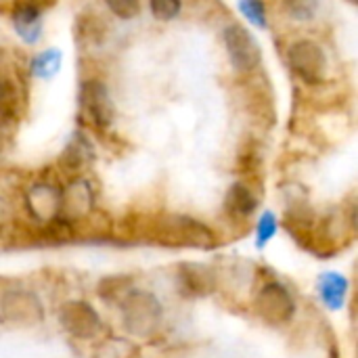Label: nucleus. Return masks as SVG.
Returning <instances> with one entry per match:
<instances>
[{
  "instance_id": "22",
  "label": "nucleus",
  "mask_w": 358,
  "mask_h": 358,
  "mask_svg": "<svg viewBox=\"0 0 358 358\" xmlns=\"http://www.w3.org/2000/svg\"><path fill=\"white\" fill-rule=\"evenodd\" d=\"M348 2H352V4H357L358 0H348Z\"/></svg>"
},
{
  "instance_id": "21",
  "label": "nucleus",
  "mask_w": 358,
  "mask_h": 358,
  "mask_svg": "<svg viewBox=\"0 0 358 358\" xmlns=\"http://www.w3.org/2000/svg\"><path fill=\"white\" fill-rule=\"evenodd\" d=\"M105 4L120 19H134L141 13V0H105Z\"/></svg>"
},
{
  "instance_id": "11",
  "label": "nucleus",
  "mask_w": 358,
  "mask_h": 358,
  "mask_svg": "<svg viewBox=\"0 0 358 358\" xmlns=\"http://www.w3.org/2000/svg\"><path fill=\"white\" fill-rule=\"evenodd\" d=\"M90 208L92 193L86 180H76L65 193H61V212L65 220H80L82 216L90 214Z\"/></svg>"
},
{
  "instance_id": "17",
  "label": "nucleus",
  "mask_w": 358,
  "mask_h": 358,
  "mask_svg": "<svg viewBox=\"0 0 358 358\" xmlns=\"http://www.w3.org/2000/svg\"><path fill=\"white\" fill-rule=\"evenodd\" d=\"M275 235H277V216L273 212H264L256 224V248L264 250Z\"/></svg>"
},
{
  "instance_id": "5",
  "label": "nucleus",
  "mask_w": 358,
  "mask_h": 358,
  "mask_svg": "<svg viewBox=\"0 0 358 358\" xmlns=\"http://www.w3.org/2000/svg\"><path fill=\"white\" fill-rule=\"evenodd\" d=\"M222 40L227 46V55L237 71H252L254 67H258L262 50L248 27H243L241 23H231L229 27H224Z\"/></svg>"
},
{
  "instance_id": "7",
  "label": "nucleus",
  "mask_w": 358,
  "mask_h": 358,
  "mask_svg": "<svg viewBox=\"0 0 358 358\" xmlns=\"http://www.w3.org/2000/svg\"><path fill=\"white\" fill-rule=\"evenodd\" d=\"M59 323L69 336L78 340H94L103 329L99 313L82 300L65 302L59 308Z\"/></svg>"
},
{
  "instance_id": "4",
  "label": "nucleus",
  "mask_w": 358,
  "mask_h": 358,
  "mask_svg": "<svg viewBox=\"0 0 358 358\" xmlns=\"http://www.w3.org/2000/svg\"><path fill=\"white\" fill-rule=\"evenodd\" d=\"M287 61L292 71L306 84H319L325 78L327 57L323 48L313 40H296L287 48Z\"/></svg>"
},
{
  "instance_id": "15",
  "label": "nucleus",
  "mask_w": 358,
  "mask_h": 358,
  "mask_svg": "<svg viewBox=\"0 0 358 358\" xmlns=\"http://www.w3.org/2000/svg\"><path fill=\"white\" fill-rule=\"evenodd\" d=\"M130 289H132V279L130 277H126V275H111V277H105V279L99 281L96 294H99L101 300L113 302L117 298H124Z\"/></svg>"
},
{
  "instance_id": "6",
  "label": "nucleus",
  "mask_w": 358,
  "mask_h": 358,
  "mask_svg": "<svg viewBox=\"0 0 358 358\" xmlns=\"http://www.w3.org/2000/svg\"><path fill=\"white\" fill-rule=\"evenodd\" d=\"M256 313L268 325H285L292 321V317L296 313V302H294L292 294L287 292V287L273 281V283H266L258 292Z\"/></svg>"
},
{
  "instance_id": "2",
  "label": "nucleus",
  "mask_w": 358,
  "mask_h": 358,
  "mask_svg": "<svg viewBox=\"0 0 358 358\" xmlns=\"http://www.w3.org/2000/svg\"><path fill=\"white\" fill-rule=\"evenodd\" d=\"M122 319L130 336L149 338L153 336L164 319V306L151 292L130 289L122 298Z\"/></svg>"
},
{
  "instance_id": "1",
  "label": "nucleus",
  "mask_w": 358,
  "mask_h": 358,
  "mask_svg": "<svg viewBox=\"0 0 358 358\" xmlns=\"http://www.w3.org/2000/svg\"><path fill=\"white\" fill-rule=\"evenodd\" d=\"M147 239L170 248L176 245L199 250H210L218 243L210 227L189 216H162L153 220L151 227L147 229Z\"/></svg>"
},
{
  "instance_id": "14",
  "label": "nucleus",
  "mask_w": 358,
  "mask_h": 358,
  "mask_svg": "<svg viewBox=\"0 0 358 358\" xmlns=\"http://www.w3.org/2000/svg\"><path fill=\"white\" fill-rule=\"evenodd\" d=\"M224 208H227V214L235 220H245L250 218L256 208H258V199L256 195L243 185V182H235L229 193H227V199H224Z\"/></svg>"
},
{
  "instance_id": "13",
  "label": "nucleus",
  "mask_w": 358,
  "mask_h": 358,
  "mask_svg": "<svg viewBox=\"0 0 358 358\" xmlns=\"http://www.w3.org/2000/svg\"><path fill=\"white\" fill-rule=\"evenodd\" d=\"M13 27L27 44H36L42 34V15L34 4H19L13 10Z\"/></svg>"
},
{
  "instance_id": "19",
  "label": "nucleus",
  "mask_w": 358,
  "mask_h": 358,
  "mask_svg": "<svg viewBox=\"0 0 358 358\" xmlns=\"http://www.w3.org/2000/svg\"><path fill=\"white\" fill-rule=\"evenodd\" d=\"M151 13L159 21H172L182 10V0H149Z\"/></svg>"
},
{
  "instance_id": "23",
  "label": "nucleus",
  "mask_w": 358,
  "mask_h": 358,
  "mask_svg": "<svg viewBox=\"0 0 358 358\" xmlns=\"http://www.w3.org/2000/svg\"><path fill=\"white\" fill-rule=\"evenodd\" d=\"M0 96H2V84H0Z\"/></svg>"
},
{
  "instance_id": "12",
  "label": "nucleus",
  "mask_w": 358,
  "mask_h": 358,
  "mask_svg": "<svg viewBox=\"0 0 358 358\" xmlns=\"http://www.w3.org/2000/svg\"><path fill=\"white\" fill-rule=\"evenodd\" d=\"M317 292H319L321 302L329 310H340L348 296V279L336 271L323 273L317 281Z\"/></svg>"
},
{
  "instance_id": "16",
  "label": "nucleus",
  "mask_w": 358,
  "mask_h": 358,
  "mask_svg": "<svg viewBox=\"0 0 358 358\" xmlns=\"http://www.w3.org/2000/svg\"><path fill=\"white\" fill-rule=\"evenodd\" d=\"M61 59H63V55L57 48H48V50L36 55L31 61V73L40 80H50L59 71Z\"/></svg>"
},
{
  "instance_id": "8",
  "label": "nucleus",
  "mask_w": 358,
  "mask_h": 358,
  "mask_svg": "<svg viewBox=\"0 0 358 358\" xmlns=\"http://www.w3.org/2000/svg\"><path fill=\"white\" fill-rule=\"evenodd\" d=\"M82 109L88 115V120L96 126V128H107L113 122L115 109H113V101L109 96L107 86L101 80H88L82 86Z\"/></svg>"
},
{
  "instance_id": "9",
  "label": "nucleus",
  "mask_w": 358,
  "mask_h": 358,
  "mask_svg": "<svg viewBox=\"0 0 358 358\" xmlns=\"http://www.w3.org/2000/svg\"><path fill=\"white\" fill-rule=\"evenodd\" d=\"M176 279H178V287L185 296H193V298H203L214 294L216 285H218V277L214 273V268L206 266V264H197V262H187L180 264L176 268Z\"/></svg>"
},
{
  "instance_id": "18",
  "label": "nucleus",
  "mask_w": 358,
  "mask_h": 358,
  "mask_svg": "<svg viewBox=\"0 0 358 358\" xmlns=\"http://www.w3.org/2000/svg\"><path fill=\"white\" fill-rule=\"evenodd\" d=\"M239 10L252 25L260 29L266 27V8L262 0H239Z\"/></svg>"
},
{
  "instance_id": "3",
  "label": "nucleus",
  "mask_w": 358,
  "mask_h": 358,
  "mask_svg": "<svg viewBox=\"0 0 358 358\" xmlns=\"http://www.w3.org/2000/svg\"><path fill=\"white\" fill-rule=\"evenodd\" d=\"M44 319V306L34 292L6 289L0 294V321L15 327H31Z\"/></svg>"
},
{
  "instance_id": "20",
  "label": "nucleus",
  "mask_w": 358,
  "mask_h": 358,
  "mask_svg": "<svg viewBox=\"0 0 358 358\" xmlns=\"http://www.w3.org/2000/svg\"><path fill=\"white\" fill-rule=\"evenodd\" d=\"M287 13L298 21H308L317 15L319 0H285Z\"/></svg>"
},
{
  "instance_id": "10",
  "label": "nucleus",
  "mask_w": 358,
  "mask_h": 358,
  "mask_svg": "<svg viewBox=\"0 0 358 358\" xmlns=\"http://www.w3.org/2000/svg\"><path fill=\"white\" fill-rule=\"evenodd\" d=\"M25 203L29 214L40 222H48L61 214V193L48 182L34 185L25 195Z\"/></svg>"
}]
</instances>
